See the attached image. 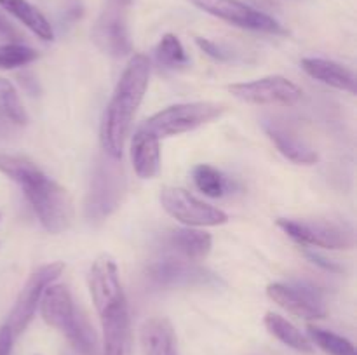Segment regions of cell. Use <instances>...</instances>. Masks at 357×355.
<instances>
[{"label": "cell", "mask_w": 357, "mask_h": 355, "mask_svg": "<svg viewBox=\"0 0 357 355\" xmlns=\"http://www.w3.org/2000/svg\"><path fill=\"white\" fill-rule=\"evenodd\" d=\"M229 90L241 101L250 104H281L291 106L302 100V89L281 75L241 82L229 86Z\"/></svg>", "instance_id": "8fae6325"}, {"label": "cell", "mask_w": 357, "mask_h": 355, "mask_svg": "<svg viewBox=\"0 0 357 355\" xmlns=\"http://www.w3.org/2000/svg\"><path fill=\"white\" fill-rule=\"evenodd\" d=\"M265 327H267L268 333L274 338H278L281 343H284L286 347L293 348L296 352H302V354H312L314 352V343L298 329L296 326H293L288 319H284L282 315L274 312L265 313Z\"/></svg>", "instance_id": "44dd1931"}, {"label": "cell", "mask_w": 357, "mask_h": 355, "mask_svg": "<svg viewBox=\"0 0 357 355\" xmlns=\"http://www.w3.org/2000/svg\"><path fill=\"white\" fill-rule=\"evenodd\" d=\"M0 7L3 10L16 17L17 21L24 24L28 30L33 31L42 40H52L54 38V30L47 17L40 13L35 6H31L28 0H0Z\"/></svg>", "instance_id": "ffe728a7"}, {"label": "cell", "mask_w": 357, "mask_h": 355, "mask_svg": "<svg viewBox=\"0 0 357 355\" xmlns=\"http://www.w3.org/2000/svg\"><path fill=\"white\" fill-rule=\"evenodd\" d=\"M119 160L103 152L94 164L86 198V216L91 221H103L121 205L126 194V176Z\"/></svg>", "instance_id": "277c9868"}, {"label": "cell", "mask_w": 357, "mask_h": 355, "mask_svg": "<svg viewBox=\"0 0 357 355\" xmlns=\"http://www.w3.org/2000/svg\"><path fill=\"white\" fill-rule=\"evenodd\" d=\"M155 59L164 68L176 70L188 65V56L185 52L180 38L173 33H166L155 47Z\"/></svg>", "instance_id": "cb8c5ba5"}, {"label": "cell", "mask_w": 357, "mask_h": 355, "mask_svg": "<svg viewBox=\"0 0 357 355\" xmlns=\"http://www.w3.org/2000/svg\"><path fill=\"white\" fill-rule=\"evenodd\" d=\"M14 334L7 324L0 326V355H10L13 352Z\"/></svg>", "instance_id": "f1b7e54d"}, {"label": "cell", "mask_w": 357, "mask_h": 355, "mask_svg": "<svg viewBox=\"0 0 357 355\" xmlns=\"http://www.w3.org/2000/svg\"><path fill=\"white\" fill-rule=\"evenodd\" d=\"M302 68L307 75L326 86L335 87V89L347 90V93L356 94V75L352 70L345 68L344 65L331 59L323 58H303Z\"/></svg>", "instance_id": "ac0fdd59"}, {"label": "cell", "mask_w": 357, "mask_h": 355, "mask_svg": "<svg viewBox=\"0 0 357 355\" xmlns=\"http://www.w3.org/2000/svg\"><path fill=\"white\" fill-rule=\"evenodd\" d=\"M149 277L159 285H166V287L176 285L178 287V285L202 284L208 281L209 274L192 261L164 260L150 265Z\"/></svg>", "instance_id": "5bb4252c"}, {"label": "cell", "mask_w": 357, "mask_h": 355, "mask_svg": "<svg viewBox=\"0 0 357 355\" xmlns=\"http://www.w3.org/2000/svg\"><path fill=\"white\" fill-rule=\"evenodd\" d=\"M0 117L16 125L28 124V113L13 82L0 77Z\"/></svg>", "instance_id": "7402d4cb"}, {"label": "cell", "mask_w": 357, "mask_h": 355, "mask_svg": "<svg viewBox=\"0 0 357 355\" xmlns=\"http://www.w3.org/2000/svg\"><path fill=\"white\" fill-rule=\"evenodd\" d=\"M225 111V104L213 101H194V103H180L167 106L146 118L139 127L152 132L159 139L180 136L185 132L195 131L201 125L220 118Z\"/></svg>", "instance_id": "5b68a950"}, {"label": "cell", "mask_w": 357, "mask_h": 355, "mask_svg": "<svg viewBox=\"0 0 357 355\" xmlns=\"http://www.w3.org/2000/svg\"><path fill=\"white\" fill-rule=\"evenodd\" d=\"M0 33L9 35V37H16V31H14V28L10 26V23L2 16V14H0Z\"/></svg>", "instance_id": "f546056e"}, {"label": "cell", "mask_w": 357, "mask_h": 355, "mask_svg": "<svg viewBox=\"0 0 357 355\" xmlns=\"http://www.w3.org/2000/svg\"><path fill=\"white\" fill-rule=\"evenodd\" d=\"M192 176H194V183L199 190L204 195L213 198L222 197L227 191V180L223 178V174L218 169H215L213 166L208 164H199L192 171Z\"/></svg>", "instance_id": "484cf974"}, {"label": "cell", "mask_w": 357, "mask_h": 355, "mask_svg": "<svg viewBox=\"0 0 357 355\" xmlns=\"http://www.w3.org/2000/svg\"><path fill=\"white\" fill-rule=\"evenodd\" d=\"M278 226L303 246L344 251L354 247V232L347 226L324 219H278Z\"/></svg>", "instance_id": "52a82bcc"}, {"label": "cell", "mask_w": 357, "mask_h": 355, "mask_svg": "<svg viewBox=\"0 0 357 355\" xmlns=\"http://www.w3.org/2000/svg\"><path fill=\"white\" fill-rule=\"evenodd\" d=\"M192 6L218 19L227 21L237 28L253 31H264V33L286 35V30L278 19L268 14L241 2V0H188Z\"/></svg>", "instance_id": "30bf717a"}, {"label": "cell", "mask_w": 357, "mask_h": 355, "mask_svg": "<svg viewBox=\"0 0 357 355\" xmlns=\"http://www.w3.org/2000/svg\"><path fill=\"white\" fill-rule=\"evenodd\" d=\"M21 188L40 225L49 233H63L72 226L75 209L66 188L45 176L44 173L35 176Z\"/></svg>", "instance_id": "3957f363"}, {"label": "cell", "mask_w": 357, "mask_h": 355, "mask_svg": "<svg viewBox=\"0 0 357 355\" xmlns=\"http://www.w3.org/2000/svg\"><path fill=\"white\" fill-rule=\"evenodd\" d=\"M309 340L316 343L321 350H324L330 355H356V348L347 338L335 334L331 331L321 329V327L309 326Z\"/></svg>", "instance_id": "d4e9b609"}, {"label": "cell", "mask_w": 357, "mask_h": 355, "mask_svg": "<svg viewBox=\"0 0 357 355\" xmlns=\"http://www.w3.org/2000/svg\"><path fill=\"white\" fill-rule=\"evenodd\" d=\"M160 204L167 214L187 226H218L229 221L227 212L206 204L185 188L164 187L160 190Z\"/></svg>", "instance_id": "9c48e42d"}, {"label": "cell", "mask_w": 357, "mask_h": 355, "mask_svg": "<svg viewBox=\"0 0 357 355\" xmlns=\"http://www.w3.org/2000/svg\"><path fill=\"white\" fill-rule=\"evenodd\" d=\"M139 341L145 355H178L174 329L166 317L145 320L139 329Z\"/></svg>", "instance_id": "e0dca14e"}, {"label": "cell", "mask_w": 357, "mask_h": 355, "mask_svg": "<svg viewBox=\"0 0 357 355\" xmlns=\"http://www.w3.org/2000/svg\"><path fill=\"white\" fill-rule=\"evenodd\" d=\"M195 42H197L199 47H201L206 54L211 56V58L218 59V61H225V59H229V52L223 51V49L220 47L218 44H215V42L208 40V38H201V37L195 38Z\"/></svg>", "instance_id": "83f0119b"}, {"label": "cell", "mask_w": 357, "mask_h": 355, "mask_svg": "<svg viewBox=\"0 0 357 355\" xmlns=\"http://www.w3.org/2000/svg\"><path fill=\"white\" fill-rule=\"evenodd\" d=\"M131 162L138 178H155L160 171V139L143 127L136 129L131 141Z\"/></svg>", "instance_id": "9a60e30c"}, {"label": "cell", "mask_w": 357, "mask_h": 355, "mask_svg": "<svg viewBox=\"0 0 357 355\" xmlns=\"http://www.w3.org/2000/svg\"><path fill=\"white\" fill-rule=\"evenodd\" d=\"M167 246L173 247L187 261H201L208 258L213 247V237L194 226L171 230L167 235Z\"/></svg>", "instance_id": "d6986e66"}, {"label": "cell", "mask_w": 357, "mask_h": 355, "mask_svg": "<svg viewBox=\"0 0 357 355\" xmlns=\"http://www.w3.org/2000/svg\"><path fill=\"white\" fill-rule=\"evenodd\" d=\"M149 80V58L145 54H135L122 72L101 118V150L114 159H122L126 139L132 127L136 111L145 97Z\"/></svg>", "instance_id": "7a4b0ae2"}, {"label": "cell", "mask_w": 357, "mask_h": 355, "mask_svg": "<svg viewBox=\"0 0 357 355\" xmlns=\"http://www.w3.org/2000/svg\"><path fill=\"white\" fill-rule=\"evenodd\" d=\"M0 173L6 174L9 180L17 183L20 187L26 184L35 176L42 173L40 167L30 159L23 155H10V153H0Z\"/></svg>", "instance_id": "603a6c76"}, {"label": "cell", "mask_w": 357, "mask_h": 355, "mask_svg": "<svg viewBox=\"0 0 357 355\" xmlns=\"http://www.w3.org/2000/svg\"><path fill=\"white\" fill-rule=\"evenodd\" d=\"M135 0H105L100 16L94 21L91 37L103 54L122 58L131 52L129 9Z\"/></svg>", "instance_id": "8992f818"}, {"label": "cell", "mask_w": 357, "mask_h": 355, "mask_svg": "<svg viewBox=\"0 0 357 355\" xmlns=\"http://www.w3.org/2000/svg\"><path fill=\"white\" fill-rule=\"evenodd\" d=\"M89 291L103 331L101 355H132V329L128 299L110 254H100L89 271Z\"/></svg>", "instance_id": "6da1fadb"}, {"label": "cell", "mask_w": 357, "mask_h": 355, "mask_svg": "<svg viewBox=\"0 0 357 355\" xmlns=\"http://www.w3.org/2000/svg\"><path fill=\"white\" fill-rule=\"evenodd\" d=\"M38 58V52L35 49L23 44H3L0 45V68L13 70L17 66H24L28 63L35 61Z\"/></svg>", "instance_id": "4316f807"}, {"label": "cell", "mask_w": 357, "mask_h": 355, "mask_svg": "<svg viewBox=\"0 0 357 355\" xmlns=\"http://www.w3.org/2000/svg\"><path fill=\"white\" fill-rule=\"evenodd\" d=\"M63 270H65V263L54 261V263L42 265L40 268H37L28 277V281L24 282L20 294H17L16 303H14L13 310L9 313V319L6 322L10 327V331H13L14 338L26 331V327L33 320L38 303H40L42 294H44V289L49 284H52L63 274Z\"/></svg>", "instance_id": "ba28073f"}, {"label": "cell", "mask_w": 357, "mask_h": 355, "mask_svg": "<svg viewBox=\"0 0 357 355\" xmlns=\"http://www.w3.org/2000/svg\"><path fill=\"white\" fill-rule=\"evenodd\" d=\"M307 256H309L310 260H314V263H317V265H321V267L326 268V270H338V267H335L333 263H328L326 260H323V258L317 256V254H314V253H307Z\"/></svg>", "instance_id": "4dcf8cb0"}, {"label": "cell", "mask_w": 357, "mask_h": 355, "mask_svg": "<svg viewBox=\"0 0 357 355\" xmlns=\"http://www.w3.org/2000/svg\"><path fill=\"white\" fill-rule=\"evenodd\" d=\"M264 129L286 159L296 164H305V166L317 162V153L291 127H286L278 120H267L264 124Z\"/></svg>", "instance_id": "2e32d148"}, {"label": "cell", "mask_w": 357, "mask_h": 355, "mask_svg": "<svg viewBox=\"0 0 357 355\" xmlns=\"http://www.w3.org/2000/svg\"><path fill=\"white\" fill-rule=\"evenodd\" d=\"M38 306L44 322L58 329L65 338H70L84 317L82 310L77 308L70 289L63 284H49Z\"/></svg>", "instance_id": "7c38bea8"}, {"label": "cell", "mask_w": 357, "mask_h": 355, "mask_svg": "<svg viewBox=\"0 0 357 355\" xmlns=\"http://www.w3.org/2000/svg\"><path fill=\"white\" fill-rule=\"evenodd\" d=\"M267 296L281 308L288 310L305 320H317L326 317V308L319 296L302 285H289L274 282L267 285Z\"/></svg>", "instance_id": "4fadbf2b"}]
</instances>
